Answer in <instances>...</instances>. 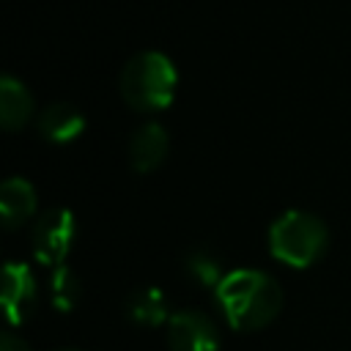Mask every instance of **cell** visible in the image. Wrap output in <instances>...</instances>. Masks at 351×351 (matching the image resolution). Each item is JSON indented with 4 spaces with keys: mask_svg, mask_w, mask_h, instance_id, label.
Masks as SVG:
<instances>
[{
    "mask_svg": "<svg viewBox=\"0 0 351 351\" xmlns=\"http://www.w3.org/2000/svg\"><path fill=\"white\" fill-rule=\"evenodd\" d=\"M214 291L228 324L236 329H261L282 307V288L271 274L258 269H233Z\"/></svg>",
    "mask_w": 351,
    "mask_h": 351,
    "instance_id": "cell-1",
    "label": "cell"
},
{
    "mask_svg": "<svg viewBox=\"0 0 351 351\" xmlns=\"http://www.w3.org/2000/svg\"><path fill=\"white\" fill-rule=\"evenodd\" d=\"M178 88V71L165 52L145 49L126 60L121 71V96L140 112L165 110Z\"/></svg>",
    "mask_w": 351,
    "mask_h": 351,
    "instance_id": "cell-2",
    "label": "cell"
},
{
    "mask_svg": "<svg viewBox=\"0 0 351 351\" xmlns=\"http://www.w3.org/2000/svg\"><path fill=\"white\" fill-rule=\"evenodd\" d=\"M326 244H329V230L310 211H299V208L285 211L269 228L271 255L293 269L313 266L326 252Z\"/></svg>",
    "mask_w": 351,
    "mask_h": 351,
    "instance_id": "cell-3",
    "label": "cell"
},
{
    "mask_svg": "<svg viewBox=\"0 0 351 351\" xmlns=\"http://www.w3.org/2000/svg\"><path fill=\"white\" fill-rule=\"evenodd\" d=\"M77 239V219L69 208H47L38 214L30 230V244L33 255L38 263L47 266H60Z\"/></svg>",
    "mask_w": 351,
    "mask_h": 351,
    "instance_id": "cell-4",
    "label": "cell"
},
{
    "mask_svg": "<svg viewBox=\"0 0 351 351\" xmlns=\"http://www.w3.org/2000/svg\"><path fill=\"white\" fill-rule=\"evenodd\" d=\"M170 351H219V335L214 321L197 310L173 313L167 321Z\"/></svg>",
    "mask_w": 351,
    "mask_h": 351,
    "instance_id": "cell-5",
    "label": "cell"
},
{
    "mask_svg": "<svg viewBox=\"0 0 351 351\" xmlns=\"http://www.w3.org/2000/svg\"><path fill=\"white\" fill-rule=\"evenodd\" d=\"M38 304V285L25 263H5L3 269V307L11 326L25 324Z\"/></svg>",
    "mask_w": 351,
    "mask_h": 351,
    "instance_id": "cell-6",
    "label": "cell"
},
{
    "mask_svg": "<svg viewBox=\"0 0 351 351\" xmlns=\"http://www.w3.org/2000/svg\"><path fill=\"white\" fill-rule=\"evenodd\" d=\"M167 148H170V137H167L165 126L154 123V121L143 123L129 140V162L137 173H148L165 162Z\"/></svg>",
    "mask_w": 351,
    "mask_h": 351,
    "instance_id": "cell-7",
    "label": "cell"
},
{
    "mask_svg": "<svg viewBox=\"0 0 351 351\" xmlns=\"http://www.w3.org/2000/svg\"><path fill=\"white\" fill-rule=\"evenodd\" d=\"M36 189L30 181L25 178H5L0 186V214H3V225L8 230L22 228L33 214H36Z\"/></svg>",
    "mask_w": 351,
    "mask_h": 351,
    "instance_id": "cell-8",
    "label": "cell"
},
{
    "mask_svg": "<svg viewBox=\"0 0 351 351\" xmlns=\"http://www.w3.org/2000/svg\"><path fill=\"white\" fill-rule=\"evenodd\" d=\"M85 129V115L66 101H55L41 110L38 115V132L49 143H71L82 134Z\"/></svg>",
    "mask_w": 351,
    "mask_h": 351,
    "instance_id": "cell-9",
    "label": "cell"
},
{
    "mask_svg": "<svg viewBox=\"0 0 351 351\" xmlns=\"http://www.w3.org/2000/svg\"><path fill=\"white\" fill-rule=\"evenodd\" d=\"M33 110H36V104H33L30 90L16 77L5 74L0 80V121H3V126L8 132L25 126L33 118Z\"/></svg>",
    "mask_w": 351,
    "mask_h": 351,
    "instance_id": "cell-10",
    "label": "cell"
},
{
    "mask_svg": "<svg viewBox=\"0 0 351 351\" xmlns=\"http://www.w3.org/2000/svg\"><path fill=\"white\" fill-rule=\"evenodd\" d=\"M167 296L156 285H145L129 293L126 299V315L140 326H159L162 321H170Z\"/></svg>",
    "mask_w": 351,
    "mask_h": 351,
    "instance_id": "cell-11",
    "label": "cell"
},
{
    "mask_svg": "<svg viewBox=\"0 0 351 351\" xmlns=\"http://www.w3.org/2000/svg\"><path fill=\"white\" fill-rule=\"evenodd\" d=\"M184 271L192 282L203 285V288H217L225 280V269H222V258L208 250V247H195L186 252L184 258Z\"/></svg>",
    "mask_w": 351,
    "mask_h": 351,
    "instance_id": "cell-12",
    "label": "cell"
},
{
    "mask_svg": "<svg viewBox=\"0 0 351 351\" xmlns=\"http://www.w3.org/2000/svg\"><path fill=\"white\" fill-rule=\"evenodd\" d=\"M80 296H82V282L74 274V269H69L63 263L55 266V271L49 277V302H52V307L60 310V313H69V310H74Z\"/></svg>",
    "mask_w": 351,
    "mask_h": 351,
    "instance_id": "cell-13",
    "label": "cell"
},
{
    "mask_svg": "<svg viewBox=\"0 0 351 351\" xmlns=\"http://www.w3.org/2000/svg\"><path fill=\"white\" fill-rule=\"evenodd\" d=\"M0 351H30V346H27L19 335H14V332H3V337H0Z\"/></svg>",
    "mask_w": 351,
    "mask_h": 351,
    "instance_id": "cell-14",
    "label": "cell"
},
{
    "mask_svg": "<svg viewBox=\"0 0 351 351\" xmlns=\"http://www.w3.org/2000/svg\"><path fill=\"white\" fill-rule=\"evenodd\" d=\"M58 351H80V348H58Z\"/></svg>",
    "mask_w": 351,
    "mask_h": 351,
    "instance_id": "cell-15",
    "label": "cell"
}]
</instances>
